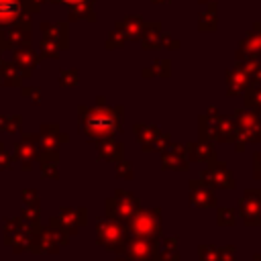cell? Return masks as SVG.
<instances>
[{"label": "cell", "instance_id": "obj_1", "mask_svg": "<svg viewBox=\"0 0 261 261\" xmlns=\"http://www.w3.org/2000/svg\"><path fill=\"white\" fill-rule=\"evenodd\" d=\"M20 10L18 0H0V22L12 20Z\"/></svg>", "mask_w": 261, "mask_h": 261}, {"label": "cell", "instance_id": "obj_2", "mask_svg": "<svg viewBox=\"0 0 261 261\" xmlns=\"http://www.w3.org/2000/svg\"><path fill=\"white\" fill-rule=\"evenodd\" d=\"M65 2H80V0H65Z\"/></svg>", "mask_w": 261, "mask_h": 261}]
</instances>
